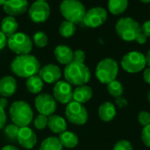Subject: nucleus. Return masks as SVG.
<instances>
[{"label": "nucleus", "instance_id": "1", "mask_svg": "<svg viewBox=\"0 0 150 150\" xmlns=\"http://www.w3.org/2000/svg\"><path fill=\"white\" fill-rule=\"evenodd\" d=\"M40 69V65L38 59L29 54L16 56L11 63V71L16 76L24 78L37 75Z\"/></svg>", "mask_w": 150, "mask_h": 150}, {"label": "nucleus", "instance_id": "2", "mask_svg": "<svg viewBox=\"0 0 150 150\" xmlns=\"http://www.w3.org/2000/svg\"><path fill=\"white\" fill-rule=\"evenodd\" d=\"M64 76L71 85L81 86L90 81L91 71L84 63L71 62L64 69Z\"/></svg>", "mask_w": 150, "mask_h": 150}, {"label": "nucleus", "instance_id": "3", "mask_svg": "<svg viewBox=\"0 0 150 150\" xmlns=\"http://www.w3.org/2000/svg\"><path fill=\"white\" fill-rule=\"evenodd\" d=\"M10 116L12 122L18 127H27L33 119V112L31 106L25 101L14 102L10 108Z\"/></svg>", "mask_w": 150, "mask_h": 150}, {"label": "nucleus", "instance_id": "4", "mask_svg": "<svg viewBox=\"0 0 150 150\" xmlns=\"http://www.w3.org/2000/svg\"><path fill=\"white\" fill-rule=\"evenodd\" d=\"M61 14L66 20L74 24L83 22L86 10L79 0H63L60 5Z\"/></svg>", "mask_w": 150, "mask_h": 150}, {"label": "nucleus", "instance_id": "5", "mask_svg": "<svg viewBox=\"0 0 150 150\" xmlns=\"http://www.w3.org/2000/svg\"><path fill=\"white\" fill-rule=\"evenodd\" d=\"M116 33L120 39L125 41L135 40L142 32L139 23L132 18H121L115 25Z\"/></svg>", "mask_w": 150, "mask_h": 150}, {"label": "nucleus", "instance_id": "6", "mask_svg": "<svg viewBox=\"0 0 150 150\" xmlns=\"http://www.w3.org/2000/svg\"><path fill=\"white\" fill-rule=\"evenodd\" d=\"M119 73L118 62L112 58L103 59L98 62L96 68V76L98 80L102 83L108 84L112 81L115 80Z\"/></svg>", "mask_w": 150, "mask_h": 150}, {"label": "nucleus", "instance_id": "7", "mask_svg": "<svg viewBox=\"0 0 150 150\" xmlns=\"http://www.w3.org/2000/svg\"><path fill=\"white\" fill-rule=\"evenodd\" d=\"M9 48L18 55L27 54L32 51L33 41L30 37L24 33H16L7 39Z\"/></svg>", "mask_w": 150, "mask_h": 150}, {"label": "nucleus", "instance_id": "8", "mask_svg": "<svg viewBox=\"0 0 150 150\" xmlns=\"http://www.w3.org/2000/svg\"><path fill=\"white\" fill-rule=\"evenodd\" d=\"M147 65L146 56L137 51L126 54L121 60V67L128 73H138L144 69Z\"/></svg>", "mask_w": 150, "mask_h": 150}, {"label": "nucleus", "instance_id": "9", "mask_svg": "<svg viewBox=\"0 0 150 150\" xmlns=\"http://www.w3.org/2000/svg\"><path fill=\"white\" fill-rule=\"evenodd\" d=\"M65 114L68 120L75 125H84L88 120V112L83 104L71 101L68 104Z\"/></svg>", "mask_w": 150, "mask_h": 150}, {"label": "nucleus", "instance_id": "10", "mask_svg": "<svg viewBox=\"0 0 150 150\" xmlns=\"http://www.w3.org/2000/svg\"><path fill=\"white\" fill-rule=\"evenodd\" d=\"M34 105L40 114L46 115L47 117L54 114L57 106L56 100L53 96L47 93L38 94V96L35 98Z\"/></svg>", "mask_w": 150, "mask_h": 150}, {"label": "nucleus", "instance_id": "11", "mask_svg": "<svg viewBox=\"0 0 150 150\" xmlns=\"http://www.w3.org/2000/svg\"><path fill=\"white\" fill-rule=\"evenodd\" d=\"M107 19V11L102 7H93L86 11L83 18V24L91 28L102 25Z\"/></svg>", "mask_w": 150, "mask_h": 150}, {"label": "nucleus", "instance_id": "12", "mask_svg": "<svg viewBox=\"0 0 150 150\" xmlns=\"http://www.w3.org/2000/svg\"><path fill=\"white\" fill-rule=\"evenodd\" d=\"M28 13L33 22L43 23L50 15V6L47 2L35 1L30 6Z\"/></svg>", "mask_w": 150, "mask_h": 150}, {"label": "nucleus", "instance_id": "13", "mask_svg": "<svg viewBox=\"0 0 150 150\" xmlns=\"http://www.w3.org/2000/svg\"><path fill=\"white\" fill-rule=\"evenodd\" d=\"M54 98L62 103L69 104L73 99V91L71 84L67 81H58L53 89Z\"/></svg>", "mask_w": 150, "mask_h": 150}, {"label": "nucleus", "instance_id": "14", "mask_svg": "<svg viewBox=\"0 0 150 150\" xmlns=\"http://www.w3.org/2000/svg\"><path fill=\"white\" fill-rule=\"evenodd\" d=\"M17 142L22 148L32 149L37 143V136L33 129L28 127H19Z\"/></svg>", "mask_w": 150, "mask_h": 150}, {"label": "nucleus", "instance_id": "15", "mask_svg": "<svg viewBox=\"0 0 150 150\" xmlns=\"http://www.w3.org/2000/svg\"><path fill=\"white\" fill-rule=\"evenodd\" d=\"M39 76L43 82L47 83H57L62 76L60 68L54 64H47L40 69Z\"/></svg>", "mask_w": 150, "mask_h": 150}, {"label": "nucleus", "instance_id": "16", "mask_svg": "<svg viewBox=\"0 0 150 150\" xmlns=\"http://www.w3.org/2000/svg\"><path fill=\"white\" fill-rule=\"evenodd\" d=\"M3 8L6 14L15 17L26 11L28 2L26 0H7Z\"/></svg>", "mask_w": 150, "mask_h": 150}, {"label": "nucleus", "instance_id": "17", "mask_svg": "<svg viewBox=\"0 0 150 150\" xmlns=\"http://www.w3.org/2000/svg\"><path fill=\"white\" fill-rule=\"evenodd\" d=\"M17 90L16 79L11 76H5L0 79V94L4 98L11 97Z\"/></svg>", "mask_w": 150, "mask_h": 150}, {"label": "nucleus", "instance_id": "18", "mask_svg": "<svg viewBox=\"0 0 150 150\" xmlns=\"http://www.w3.org/2000/svg\"><path fill=\"white\" fill-rule=\"evenodd\" d=\"M54 54L55 59L58 62L61 64L68 65L71 62H73V51L70 47L64 46V45H59L54 48Z\"/></svg>", "mask_w": 150, "mask_h": 150}, {"label": "nucleus", "instance_id": "19", "mask_svg": "<svg viewBox=\"0 0 150 150\" xmlns=\"http://www.w3.org/2000/svg\"><path fill=\"white\" fill-rule=\"evenodd\" d=\"M47 127L49 129L54 133V134H62L66 131L67 129V123L65 120L59 116L52 114L48 116V121H47Z\"/></svg>", "mask_w": 150, "mask_h": 150}, {"label": "nucleus", "instance_id": "20", "mask_svg": "<svg viewBox=\"0 0 150 150\" xmlns=\"http://www.w3.org/2000/svg\"><path fill=\"white\" fill-rule=\"evenodd\" d=\"M93 95L92 89L90 86L87 85H81L75 89L73 91V99L76 102H78L80 104H83L88 102Z\"/></svg>", "mask_w": 150, "mask_h": 150}, {"label": "nucleus", "instance_id": "21", "mask_svg": "<svg viewBox=\"0 0 150 150\" xmlns=\"http://www.w3.org/2000/svg\"><path fill=\"white\" fill-rule=\"evenodd\" d=\"M98 116L100 120H102L105 122H109L112 120L116 116L115 105L110 102L103 103L98 108Z\"/></svg>", "mask_w": 150, "mask_h": 150}, {"label": "nucleus", "instance_id": "22", "mask_svg": "<svg viewBox=\"0 0 150 150\" xmlns=\"http://www.w3.org/2000/svg\"><path fill=\"white\" fill-rule=\"evenodd\" d=\"M18 27V22L15 19V18L12 16L5 17L1 22V31L7 38L16 33Z\"/></svg>", "mask_w": 150, "mask_h": 150}, {"label": "nucleus", "instance_id": "23", "mask_svg": "<svg viewBox=\"0 0 150 150\" xmlns=\"http://www.w3.org/2000/svg\"><path fill=\"white\" fill-rule=\"evenodd\" d=\"M59 140L62 145V147L68 149H73L78 144V137L76 134L69 131H65L59 135Z\"/></svg>", "mask_w": 150, "mask_h": 150}, {"label": "nucleus", "instance_id": "24", "mask_svg": "<svg viewBox=\"0 0 150 150\" xmlns=\"http://www.w3.org/2000/svg\"><path fill=\"white\" fill-rule=\"evenodd\" d=\"M26 88L27 90L33 94L40 93L43 89V81L39 75H34L27 78L26 80Z\"/></svg>", "mask_w": 150, "mask_h": 150}, {"label": "nucleus", "instance_id": "25", "mask_svg": "<svg viewBox=\"0 0 150 150\" xmlns=\"http://www.w3.org/2000/svg\"><path fill=\"white\" fill-rule=\"evenodd\" d=\"M128 6V0H109L108 9L113 15H120L127 10Z\"/></svg>", "mask_w": 150, "mask_h": 150}, {"label": "nucleus", "instance_id": "26", "mask_svg": "<svg viewBox=\"0 0 150 150\" xmlns=\"http://www.w3.org/2000/svg\"><path fill=\"white\" fill-rule=\"evenodd\" d=\"M39 150H62V145L57 137H48L45 139Z\"/></svg>", "mask_w": 150, "mask_h": 150}, {"label": "nucleus", "instance_id": "27", "mask_svg": "<svg viewBox=\"0 0 150 150\" xmlns=\"http://www.w3.org/2000/svg\"><path fill=\"white\" fill-rule=\"evenodd\" d=\"M76 31V24H74L70 21H68V20L62 22V24L60 25V27H59V33L64 38L72 37L75 34Z\"/></svg>", "mask_w": 150, "mask_h": 150}, {"label": "nucleus", "instance_id": "28", "mask_svg": "<svg viewBox=\"0 0 150 150\" xmlns=\"http://www.w3.org/2000/svg\"><path fill=\"white\" fill-rule=\"evenodd\" d=\"M107 91L112 97L118 98V97L122 96L124 92V88H123L122 83L115 79L107 84Z\"/></svg>", "mask_w": 150, "mask_h": 150}, {"label": "nucleus", "instance_id": "29", "mask_svg": "<svg viewBox=\"0 0 150 150\" xmlns=\"http://www.w3.org/2000/svg\"><path fill=\"white\" fill-rule=\"evenodd\" d=\"M19 127L15 124H11L5 127L4 128V134L6 138L11 142H17L18 134Z\"/></svg>", "mask_w": 150, "mask_h": 150}, {"label": "nucleus", "instance_id": "30", "mask_svg": "<svg viewBox=\"0 0 150 150\" xmlns=\"http://www.w3.org/2000/svg\"><path fill=\"white\" fill-rule=\"evenodd\" d=\"M33 42L38 47H44L47 45L48 42L47 35L44 32H37L33 35Z\"/></svg>", "mask_w": 150, "mask_h": 150}, {"label": "nucleus", "instance_id": "31", "mask_svg": "<svg viewBox=\"0 0 150 150\" xmlns=\"http://www.w3.org/2000/svg\"><path fill=\"white\" fill-rule=\"evenodd\" d=\"M47 121H48V117L46 115L39 114L33 120V125L34 127L39 129V130H43L47 127Z\"/></svg>", "mask_w": 150, "mask_h": 150}, {"label": "nucleus", "instance_id": "32", "mask_svg": "<svg viewBox=\"0 0 150 150\" xmlns=\"http://www.w3.org/2000/svg\"><path fill=\"white\" fill-rule=\"evenodd\" d=\"M113 150H133V146L128 141L122 140L114 145Z\"/></svg>", "mask_w": 150, "mask_h": 150}, {"label": "nucleus", "instance_id": "33", "mask_svg": "<svg viewBox=\"0 0 150 150\" xmlns=\"http://www.w3.org/2000/svg\"><path fill=\"white\" fill-rule=\"evenodd\" d=\"M142 140L145 146L150 148V124L144 127L142 132Z\"/></svg>", "mask_w": 150, "mask_h": 150}, {"label": "nucleus", "instance_id": "34", "mask_svg": "<svg viewBox=\"0 0 150 150\" xmlns=\"http://www.w3.org/2000/svg\"><path fill=\"white\" fill-rule=\"evenodd\" d=\"M138 120L141 125L143 127H146L150 124V113L148 112L142 111L138 115Z\"/></svg>", "mask_w": 150, "mask_h": 150}, {"label": "nucleus", "instance_id": "35", "mask_svg": "<svg viewBox=\"0 0 150 150\" xmlns=\"http://www.w3.org/2000/svg\"><path fill=\"white\" fill-rule=\"evenodd\" d=\"M85 60V53L83 50H76L73 52V62L83 63Z\"/></svg>", "mask_w": 150, "mask_h": 150}, {"label": "nucleus", "instance_id": "36", "mask_svg": "<svg viewBox=\"0 0 150 150\" xmlns=\"http://www.w3.org/2000/svg\"><path fill=\"white\" fill-rule=\"evenodd\" d=\"M141 31L143 34H145L148 38H150V20L146 21L142 26Z\"/></svg>", "mask_w": 150, "mask_h": 150}, {"label": "nucleus", "instance_id": "37", "mask_svg": "<svg viewBox=\"0 0 150 150\" xmlns=\"http://www.w3.org/2000/svg\"><path fill=\"white\" fill-rule=\"evenodd\" d=\"M6 113L4 112V109L0 107V130L3 129L6 123Z\"/></svg>", "mask_w": 150, "mask_h": 150}, {"label": "nucleus", "instance_id": "38", "mask_svg": "<svg viewBox=\"0 0 150 150\" xmlns=\"http://www.w3.org/2000/svg\"><path fill=\"white\" fill-rule=\"evenodd\" d=\"M6 45H7V37L0 30V50L4 48Z\"/></svg>", "mask_w": 150, "mask_h": 150}, {"label": "nucleus", "instance_id": "39", "mask_svg": "<svg viewBox=\"0 0 150 150\" xmlns=\"http://www.w3.org/2000/svg\"><path fill=\"white\" fill-rule=\"evenodd\" d=\"M147 39H148V37L141 32V33L138 34V36H137L135 41H137L139 44H145L146 41H147Z\"/></svg>", "mask_w": 150, "mask_h": 150}, {"label": "nucleus", "instance_id": "40", "mask_svg": "<svg viewBox=\"0 0 150 150\" xmlns=\"http://www.w3.org/2000/svg\"><path fill=\"white\" fill-rule=\"evenodd\" d=\"M116 98L115 101H116L117 105L120 107H125L127 105V101L125 98H123L122 97H118V98Z\"/></svg>", "mask_w": 150, "mask_h": 150}, {"label": "nucleus", "instance_id": "41", "mask_svg": "<svg viewBox=\"0 0 150 150\" xmlns=\"http://www.w3.org/2000/svg\"><path fill=\"white\" fill-rule=\"evenodd\" d=\"M143 78H144V81L150 84V67L144 70V73H143Z\"/></svg>", "mask_w": 150, "mask_h": 150}, {"label": "nucleus", "instance_id": "42", "mask_svg": "<svg viewBox=\"0 0 150 150\" xmlns=\"http://www.w3.org/2000/svg\"><path fill=\"white\" fill-rule=\"evenodd\" d=\"M7 105H8L7 100L4 98H0V107L3 108V109H4L7 106Z\"/></svg>", "mask_w": 150, "mask_h": 150}, {"label": "nucleus", "instance_id": "43", "mask_svg": "<svg viewBox=\"0 0 150 150\" xmlns=\"http://www.w3.org/2000/svg\"><path fill=\"white\" fill-rule=\"evenodd\" d=\"M2 150H18L16 147L12 146V145H7V146H4Z\"/></svg>", "mask_w": 150, "mask_h": 150}, {"label": "nucleus", "instance_id": "44", "mask_svg": "<svg viewBox=\"0 0 150 150\" xmlns=\"http://www.w3.org/2000/svg\"><path fill=\"white\" fill-rule=\"evenodd\" d=\"M146 62H147V64L150 67V49L149 50V52L147 53V55H146Z\"/></svg>", "mask_w": 150, "mask_h": 150}, {"label": "nucleus", "instance_id": "45", "mask_svg": "<svg viewBox=\"0 0 150 150\" xmlns=\"http://www.w3.org/2000/svg\"><path fill=\"white\" fill-rule=\"evenodd\" d=\"M6 1H7V0H0V5H1V6H4V4L6 3Z\"/></svg>", "mask_w": 150, "mask_h": 150}, {"label": "nucleus", "instance_id": "46", "mask_svg": "<svg viewBox=\"0 0 150 150\" xmlns=\"http://www.w3.org/2000/svg\"><path fill=\"white\" fill-rule=\"evenodd\" d=\"M141 2H142V3H144V4H149L150 3V0H140Z\"/></svg>", "mask_w": 150, "mask_h": 150}, {"label": "nucleus", "instance_id": "47", "mask_svg": "<svg viewBox=\"0 0 150 150\" xmlns=\"http://www.w3.org/2000/svg\"><path fill=\"white\" fill-rule=\"evenodd\" d=\"M148 99H149V101L150 102V91L149 92V94H148Z\"/></svg>", "mask_w": 150, "mask_h": 150}, {"label": "nucleus", "instance_id": "48", "mask_svg": "<svg viewBox=\"0 0 150 150\" xmlns=\"http://www.w3.org/2000/svg\"><path fill=\"white\" fill-rule=\"evenodd\" d=\"M36 1H40V2H47V0H36Z\"/></svg>", "mask_w": 150, "mask_h": 150}, {"label": "nucleus", "instance_id": "49", "mask_svg": "<svg viewBox=\"0 0 150 150\" xmlns=\"http://www.w3.org/2000/svg\"><path fill=\"white\" fill-rule=\"evenodd\" d=\"M0 96H1V94H0Z\"/></svg>", "mask_w": 150, "mask_h": 150}]
</instances>
